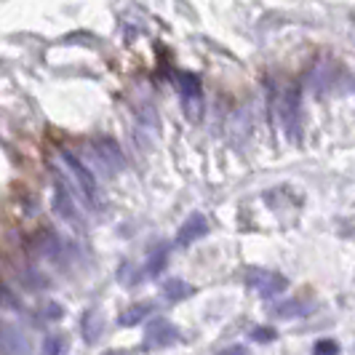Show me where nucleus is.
I'll list each match as a JSON object with an SVG mask.
<instances>
[{
  "mask_svg": "<svg viewBox=\"0 0 355 355\" xmlns=\"http://www.w3.org/2000/svg\"><path fill=\"white\" fill-rule=\"evenodd\" d=\"M163 294H166V300L179 302V300H184V297H190V294H193V286H187L184 281H179V278H171L168 284L163 286Z\"/></svg>",
  "mask_w": 355,
  "mask_h": 355,
  "instance_id": "obj_7",
  "label": "nucleus"
},
{
  "mask_svg": "<svg viewBox=\"0 0 355 355\" xmlns=\"http://www.w3.org/2000/svg\"><path fill=\"white\" fill-rule=\"evenodd\" d=\"M62 315H64V310H62L59 304H49V310H46V318L56 320V318H62Z\"/></svg>",
  "mask_w": 355,
  "mask_h": 355,
  "instance_id": "obj_13",
  "label": "nucleus"
},
{
  "mask_svg": "<svg viewBox=\"0 0 355 355\" xmlns=\"http://www.w3.org/2000/svg\"><path fill=\"white\" fill-rule=\"evenodd\" d=\"M251 339L259 342V345H267V342L275 339V329H270V326H254L251 329Z\"/></svg>",
  "mask_w": 355,
  "mask_h": 355,
  "instance_id": "obj_12",
  "label": "nucleus"
},
{
  "mask_svg": "<svg viewBox=\"0 0 355 355\" xmlns=\"http://www.w3.org/2000/svg\"><path fill=\"white\" fill-rule=\"evenodd\" d=\"M206 232H209L206 216H203V214H193V216L182 225V230L177 232V246H190V243H196L198 238H203Z\"/></svg>",
  "mask_w": 355,
  "mask_h": 355,
  "instance_id": "obj_5",
  "label": "nucleus"
},
{
  "mask_svg": "<svg viewBox=\"0 0 355 355\" xmlns=\"http://www.w3.org/2000/svg\"><path fill=\"white\" fill-rule=\"evenodd\" d=\"M80 323H83V334H86V339H89V342H96L99 331H102V318H99V313H96V310H89Z\"/></svg>",
  "mask_w": 355,
  "mask_h": 355,
  "instance_id": "obj_8",
  "label": "nucleus"
},
{
  "mask_svg": "<svg viewBox=\"0 0 355 355\" xmlns=\"http://www.w3.org/2000/svg\"><path fill=\"white\" fill-rule=\"evenodd\" d=\"M246 284L249 288H254L259 297H278V294H284L286 288H288V281H286L284 275H278V272H272V270H262V267H257V270H251L249 275H246Z\"/></svg>",
  "mask_w": 355,
  "mask_h": 355,
  "instance_id": "obj_1",
  "label": "nucleus"
},
{
  "mask_svg": "<svg viewBox=\"0 0 355 355\" xmlns=\"http://www.w3.org/2000/svg\"><path fill=\"white\" fill-rule=\"evenodd\" d=\"M166 259H168L166 249L155 251V254L147 259V275H150V278H158L160 272H163V267H166Z\"/></svg>",
  "mask_w": 355,
  "mask_h": 355,
  "instance_id": "obj_10",
  "label": "nucleus"
},
{
  "mask_svg": "<svg viewBox=\"0 0 355 355\" xmlns=\"http://www.w3.org/2000/svg\"><path fill=\"white\" fill-rule=\"evenodd\" d=\"M62 158H64L67 168H70L72 174H75V179H78V187H80L83 200H86L89 206H96V182H94V177H91V171L80 163V160L75 158L72 153H64Z\"/></svg>",
  "mask_w": 355,
  "mask_h": 355,
  "instance_id": "obj_3",
  "label": "nucleus"
},
{
  "mask_svg": "<svg viewBox=\"0 0 355 355\" xmlns=\"http://www.w3.org/2000/svg\"><path fill=\"white\" fill-rule=\"evenodd\" d=\"M30 342L24 339L21 331L11 326H0V355H27Z\"/></svg>",
  "mask_w": 355,
  "mask_h": 355,
  "instance_id": "obj_4",
  "label": "nucleus"
},
{
  "mask_svg": "<svg viewBox=\"0 0 355 355\" xmlns=\"http://www.w3.org/2000/svg\"><path fill=\"white\" fill-rule=\"evenodd\" d=\"M313 355H339V345L334 339H318L313 347Z\"/></svg>",
  "mask_w": 355,
  "mask_h": 355,
  "instance_id": "obj_11",
  "label": "nucleus"
},
{
  "mask_svg": "<svg viewBox=\"0 0 355 355\" xmlns=\"http://www.w3.org/2000/svg\"><path fill=\"white\" fill-rule=\"evenodd\" d=\"M177 342H179L177 326L168 323L166 318H155L147 326V331H144V345L153 347V350H163V347L177 345Z\"/></svg>",
  "mask_w": 355,
  "mask_h": 355,
  "instance_id": "obj_2",
  "label": "nucleus"
},
{
  "mask_svg": "<svg viewBox=\"0 0 355 355\" xmlns=\"http://www.w3.org/2000/svg\"><path fill=\"white\" fill-rule=\"evenodd\" d=\"M67 347H70L67 337L51 334V337H46V342H43V355H67Z\"/></svg>",
  "mask_w": 355,
  "mask_h": 355,
  "instance_id": "obj_9",
  "label": "nucleus"
},
{
  "mask_svg": "<svg viewBox=\"0 0 355 355\" xmlns=\"http://www.w3.org/2000/svg\"><path fill=\"white\" fill-rule=\"evenodd\" d=\"M150 313H153V304H150V302L131 304L128 310H123V313H121L118 323H121V326H137V323H142V320L147 318Z\"/></svg>",
  "mask_w": 355,
  "mask_h": 355,
  "instance_id": "obj_6",
  "label": "nucleus"
},
{
  "mask_svg": "<svg viewBox=\"0 0 355 355\" xmlns=\"http://www.w3.org/2000/svg\"><path fill=\"white\" fill-rule=\"evenodd\" d=\"M102 355H128L125 350H107V353H102Z\"/></svg>",
  "mask_w": 355,
  "mask_h": 355,
  "instance_id": "obj_15",
  "label": "nucleus"
},
{
  "mask_svg": "<svg viewBox=\"0 0 355 355\" xmlns=\"http://www.w3.org/2000/svg\"><path fill=\"white\" fill-rule=\"evenodd\" d=\"M219 355H249V353H246V347H243V345H232V347L222 350Z\"/></svg>",
  "mask_w": 355,
  "mask_h": 355,
  "instance_id": "obj_14",
  "label": "nucleus"
}]
</instances>
